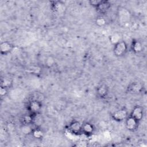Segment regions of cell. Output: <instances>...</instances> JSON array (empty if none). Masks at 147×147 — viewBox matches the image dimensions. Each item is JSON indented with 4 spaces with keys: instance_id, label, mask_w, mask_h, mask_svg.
Masks as SVG:
<instances>
[{
    "instance_id": "1",
    "label": "cell",
    "mask_w": 147,
    "mask_h": 147,
    "mask_svg": "<svg viewBox=\"0 0 147 147\" xmlns=\"http://www.w3.org/2000/svg\"><path fill=\"white\" fill-rule=\"evenodd\" d=\"M42 107V102L36 100L29 99L26 105L28 112L33 115L41 113Z\"/></svg>"
},
{
    "instance_id": "2",
    "label": "cell",
    "mask_w": 147,
    "mask_h": 147,
    "mask_svg": "<svg viewBox=\"0 0 147 147\" xmlns=\"http://www.w3.org/2000/svg\"><path fill=\"white\" fill-rule=\"evenodd\" d=\"M127 49V43L123 40H120L114 45L113 53L115 56L121 57L126 53Z\"/></svg>"
},
{
    "instance_id": "3",
    "label": "cell",
    "mask_w": 147,
    "mask_h": 147,
    "mask_svg": "<svg viewBox=\"0 0 147 147\" xmlns=\"http://www.w3.org/2000/svg\"><path fill=\"white\" fill-rule=\"evenodd\" d=\"M129 115L127 109L125 108H122L114 111L111 115V118L115 121L122 122L126 119Z\"/></svg>"
},
{
    "instance_id": "4",
    "label": "cell",
    "mask_w": 147,
    "mask_h": 147,
    "mask_svg": "<svg viewBox=\"0 0 147 147\" xmlns=\"http://www.w3.org/2000/svg\"><path fill=\"white\" fill-rule=\"evenodd\" d=\"M82 123L78 120H74L69 124L68 126V130L75 135L82 134Z\"/></svg>"
},
{
    "instance_id": "5",
    "label": "cell",
    "mask_w": 147,
    "mask_h": 147,
    "mask_svg": "<svg viewBox=\"0 0 147 147\" xmlns=\"http://www.w3.org/2000/svg\"><path fill=\"white\" fill-rule=\"evenodd\" d=\"M125 121L126 127L128 130L130 131H134L138 129L140 122L131 117L130 115H128Z\"/></svg>"
},
{
    "instance_id": "6",
    "label": "cell",
    "mask_w": 147,
    "mask_h": 147,
    "mask_svg": "<svg viewBox=\"0 0 147 147\" xmlns=\"http://www.w3.org/2000/svg\"><path fill=\"white\" fill-rule=\"evenodd\" d=\"M129 115L133 118H134V119H136L138 122H140L144 117V109L141 106H139V105L135 106L132 109Z\"/></svg>"
},
{
    "instance_id": "7",
    "label": "cell",
    "mask_w": 147,
    "mask_h": 147,
    "mask_svg": "<svg viewBox=\"0 0 147 147\" xmlns=\"http://www.w3.org/2000/svg\"><path fill=\"white\" fill-rule=\"evenodd\" d=\"M95 131L94 125L89 122H85L82 123V134L86 136H92Z\"/></svg>"
},
{
    "instance_id": "8",
    "label": "cell",
    "mask_w": 147,
    "mask_h": 147,
    "mask_svg": "<svg viewBox=\"0 0 147 147\" xmlns=\"http://www.w3.org/2000/svg\"><path fill=\"white\" fill-rule=\"evenodd\" d=\"M14 49V45L10 42L4 41L0 44V53L2 55H7Z\"/></svg>"
},
{
    "instance_id": "9",
    "label": "cell",
    "mask_w": 147,
    "mask_h": 147,
    "mask_svg": "<svg viewBox=\"0 0 147 147\" xmlns=\"http://www.w3.org/2000/svg\"><path fill=\"white\" fill-rule=\"evenodd\" d=\"M111 3L107 0H101L99 4L95 8L96 10L100 14L106 13L111 8Z\"/></svg>"
},
{
    "instance_id": "10",
    "label": "cell",
    "mask_w": 147,
    "mask_h": 147,
    "mask_svg": "<svg viewBox=\"0 0 147 147\" xmlns=\"http://www.w3.org/2000/svg\"><path fill=\"white\" fill-rule=\"evenodd\" d=\"M143 86L138 82H134L131 83L127 87V91L131 94H138L142 91Z\"/></svg>"
},
{
    "instance_id": "11",
    "label": "cell",
    "mask_w": 147,
    "mask_h": 147,
    "mask_svg": "<svg viewBox=\"0 0 147 147\" xmlns=\"http://www.w3.org/2000/svg\"><path fill=\"white\" fill-rule=\"evenodd\" d=\"M109 89L108 86L105 84H102L97 87L96 89V95L100 99L105 98L109 94Z\"/></svg>"
},
{
    "instance_id": "12",
    "label": "cell",
    "mask_w": 147,
    "mask_h": 147,
    "mask_svg": "<svg viewBox=\"0 0 147 147\" xmlns=\"http://www.w3.org/2000/svg\"><path fill=\"white\" fill-rule=\"evenodd\" d=\"M130 49L134 53H139L143 49L142 43L137 39H133L130 45Z\"/></svg>"
},
{
    "instance_id": "13",
    "label": "cell",
    "mask_w": 147,
    "mask_h": 147,
    "mask_svg": "<svg viewBox=\"0 0 147 147\" xmlns=\"http://www.w3.org/2000/svg\"><path fill=\"white\" fill-rule=\"evenodd\" d=\"M51 8L55 12L63 11L65 9V3L61 1H54L51 2Z\"/></svg>"
},
{
    "instance_id": "14",
    "label": "cell",
    "mask_w": 147,
    "mask_h": 147,
    "mask_svg": "<svg viewBox=\"0 0 147 147\" xmlns=\"http://www.w3.org/2000/svg\"><path fill=\"white\" fill-rule=\"evenodd\" d=\"M22 125H33V115L30 113L24 114L20 118Z\"/></svg>"
},
{
    "instance_id": "15",
    "label": "cell",
    "mask_w": 147,
    "mask_h": 147,
    "mask_svg": "<svg viewBox=\"0 0 147 147\" xmlns=\"http://www.w3.org/2000/svg\"><path fill=\"white\" fill-rule=\"evenodd\" d=\"M44 131L41 129V127H34L31 133V135L33 137L37 140L42 139L44 137Z\"/></svg>"
},
{
    "instance_id": "16",
    "label": "cell",
    "mask_w": 147,
    "mask_h": 147,
    "mask_svg": "<svg viewBox=\"0 0 147 147\" xmlns=\"http://www.w3.org/2000/svg\"><path fill=\"white\" fill-rule=\"evenodd\" d=\"M13 85V81L11 78L8 77H4L1 78L0 86L9 89L11 88Z\"/></svg>"
},
{
    "instance_id": "17",
    "label": "cell",
    "mask_w": 147,
    "mask_h": 147,
    "mask_svg": "<svg viewBox=\"0 0 147 147\" xmlns=\"http://www.w3.org/2000/svg\"><path fill=\"white\" fill-rule=\"evenodd\" d=\"M29 99L36 100L42 102L43 100L45 99V95H44V94L40 91H34L31 94Z\"/></svg>"
},
{
    "instance_id": "18",
    "label": "cell",
    "mask_w": 147,
    "mask_h": 147,
    "mask_svg": "<svg viewBox=\"0 0 147 147\" xmlns=\"http://www.w3.org/2000/svg\"><path fill=\"white\" fill-rule=\"evenodd\" d=\"M43 122L44 118L41 113L33 115V125L34 127H41V125L43 123Z\"/></svg>"
},
{
    "instance_id": "19",
    "label": "cell",
    "mask_w": 147,
    "mask_h": 147,
    "mask_svg": "<svg viewBox=\"0 0 147 147\" xmlns=\"http://www.w3.org/2000/svg\"><path fill=\"white\" fill-rule=\"evenodd\" d=\"M95 22L97 26L99 27H102L106 25L107 20L105 17H103V16H100L96 17V18L95 19Z\"/></svg>"
},
{
    "instance_id": "20",
    "label": "cell",
    "mask_w": 147,
    "mask_h": 147,
    "mask_svg": "<svg viewBox=\"0 0 147 147\" xmlns=\"http://www.w3.org/2000/svg\"><path fill=\"white\" fill-rule=\"evenodd\" d=\"M33 125H22L21 130L24 134H31L32 130L34 127H32Z\"/></svg>"
},
{
    "instance_id": "21",
    "label": "cell",
    "mask_w": 147,
    "mask_h": 147,
    "mask_svg": "<svg viewBox=\"0 0 147 147\" xmlns=\"http://www.w3.org/2000/svg\"><path fill=\"white\" fill-rule=\"evenodd\" d=\"M55 64V60L52 56H49L45 60V65L48 68L52 67Z\"/></svg>"
},
{
    "instance_id": "22",
    "label": "cell",
    "mask_w": 147,
    "mask_h": 147,
    "mask_svg": "<svg viewBox=\"0 0 147 147\" xmlns=\"http://www.w3.org/2000/svg\"><path fill=\"white\" fill-rule=\"evenodd\" d=\"M110 41L111 42L113 43V45H114L115 44L118 42L119 41H120L119 36H117L116 34L110 36Z\"/></svg>"
},
{
    "instance_id": "23",
    "label": "cell",
    "mask_w": 147,
    "mask_h": 147,
    "mask_svg": "<svg viewBox=\"0 0 147 147\" xmlns=\"http://www.w3.org/2000/svg\"><path fill=\"white\" fill-rule=\"evenodd\" d=\"M8 90L9 89H7V88H6L5 87L0 86V95H1V96L2 97L6 96L7 94Z\"/></svg>"
},
{
    "instance_id": "24",
    "label": "cell",
    "mask_w": 147,
    "mask_h": 147,
    "mask_svg": "<svg viewBox=\"0 0 147 147\" xmlns=\"http://www.w3.org/2000/svg\"><path fill=\"white\" fill-rule=\"evenodd\" d=\"M100 1L101 0H90L88 1V3L90 5L96 8L98 6V5L99 4Z\"/></svg>"
}]
</instances>
